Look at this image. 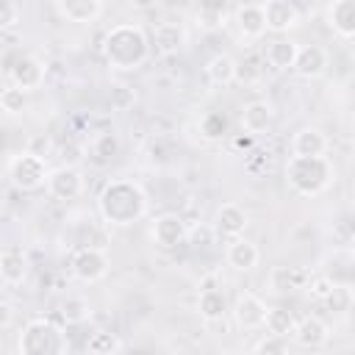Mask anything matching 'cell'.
<instances>
[{"label":"cell","mask_w":355,"mask_h":355,"mask_svg":"<svg viewBox=\"0 0 355 355\" xmlns=\"http://www.w3.org/2000/svg\"><path fill=\"white\" fill-rule=\"evenodd\" d=\"M103 55L111 69L133 72L150 58V36L144 33L141 25L119 22V25L108 28V33L103 39Z\"/></svg>","instance_id":"1"},{"label":"cell","mask_w":355,"mask_h":355,"mask_svg":"<svg viewBox=\"0 0 355 355\" xmlns=\"http://www.w3.org/2000/svg\"><path fill=\"white\" fill-rule=\"evenodd\" d=\"M97 211L108 225L128 227L147 214V194L133 180H111L97 197Z\"/></svg>","instance_id":"2"},{"label":"cell","mask_w":355,"mask_h":355,"mask_svg":"<svg viewBox=\"0 0 355 355\" xmlns=\"http://www.w3.org/2000/svg\"><path fill=\"white\" fill-rule=\"evenodd\" d=\"M336 178V166L330 164L327 155H313V158H297L291 155L286 164V180L300 197H316L322 194Z\"/></svg>","instance_id":"3"},{"label":"cell","mask_w":355,"mask_h":355,"mask_svg":"<svg viewBox=\"0 0 355 355\" xmlns=\"http://www.w3.org/2000/svg\"><path fill=\"white\" fill-rule=\"evenodd\" d=\"M19 355H67V333L47 316L31 319L17 341Z\"/></svg>","instance_id":"4"},{"label":"cell","mask_w":355,"mask_h":355,"mask_svg":"<svg viewBox=\"0 0 355 355\" xmlns=\"http://www.w3.org/2000/svg\"><path fill=\"white\" fill-rule=\"evenodd\" d=\"M47 164H44V158H39V155H33V153H28V150H22V153H17L11 161H8V178H11V183L17 186V189H22V191H36V189H42L44 186V180H47Z\"/></svg>","instance_id":"5"},{"label":"cell","mask_w":355,"mask_h":355,"mask_svg":"<svg viewBox=\"0 0 355 355\" xmlns=\"http://www.w3.org/2000/svg\"><path fill=\"white\" fill-rule=\"evenodd\" d=\"M111 269V261L103 250L97 247H80L75 255H72V275L83 283H97L108 275Z\"/></svg>","instance_id":"6"},{"label":"cell","mask_w":355,"mask_h":355,"mask_svg":"<svg viewBox=\"0 0 355 355\" xmlns=\"http://www.w3.org/2000/svg\"><path fill=\"white\" fill-rule=\"evenodd\" d=\"M8 80L14 89H22V92H36L42 83H44V64L36 58V55H17L8 67Z\"/></svg>","instance_id":"7"},{"label":"cell","mask_w":355,"mask_h":355,"mask_svg":"<svg viewBox=\"0 0 355 355\" xmlns=\"http://www.w3.org/2000/svg\"><path fill=\"white\" fill-rule=\"evenodd\" d=\"M261 6H263L266 31H272V33H288L302 22L300 8L294 3H288V0H266Z\"/></svg>","instance_id":"8"},{"label":"cell","mask_w":355,"mask_h":355,"mask_svg":"<svg viewBox=\"0 0 355 355\" xmlns=\"http://www.w3.org/2000/svg\"><path fill=\"white\" fill-rule=\"evenodd\" d=\"M47 191L55 197V200H75L83 194V175L75 169V166H55L47 172V180H44Z\"/></svg>","instance_id":"9"},{"label":"cell","mask_w":355,"mask_h":355,"mask_svg":"<svg viewBox=\"0 0 355 355\" xmlns=\"http://www.w3.org/2000/svg\"><path fill=\"white\" fill-rule=\"evenodd\" d=\"M233 319L241 330H258L266 319V302L252 291H241L233 302Z\"/></svg>","instance_id":"10"},{"label":"cell","mask_w":355,"mask_h":355,"mask_svg":"<svg viewBox=\"0 0 355 355\" xmlns=\"http://www.w3.org/2000/svg\"><path fill=\"white\" fill-rule=\"evenodd\" d=\"M186 233H189V227H186V219L180 214H161V216H155V222L150 227L153 241L164 250H172L180 241H186Z\"/></svg>","instance_id":"11"},{"label":"cell","mask_w":355,"mask_h":355,"mask_svg":"<svg viewBox=\"0 0 355 355\" xmlns=\"http://www.w3.org/2000/svg\"><path fill=\"white\" fill-rule=\"evenodd\" d=\"M247 225H250V216H247V211L239 202H225V205L216 208V216H214V233L216 236L241 239Z\"/></svg>","instance_id":"12"},{"label":"cell","mask_w":355,"mask_h":355,"mask_svg":"<svg viewBox=\"0 0 355 355\" xmlns=\"http://www.w3.org/2000/svg\"><path fill=\"white\" fill-rule=\"evenodd\" d=\"M294 341L305 349H322L327 341H330V324L319 316H302L297 324H294Z\"/></svg>","instance_id":"13"},{"label":"cell","mask_w":355,"mask_h":355,"mask_svg":"<svg viewBox=\"0 0 355 355\" xmlns=\"http://www.w3.org/2000/svg\"><path fill=\"white\" fill-rule=\"evenodd\" d=\"M272 119H275V105L269 100H252L241 108V128L250 136L266 133L272 128Z\"/></svg>","instance_id":"14"},{"label":"cell","mask_w":355,"mask_h":355,"mask_svg":"<svg viewBox=\"0 0 355 355\" xmlns=\"http://www.w3.org/2000/svg\"><path fill=\"white\" fill-rule=\"evenodd\" d=\"M55 11L61 19L83 25V22H94L105 11V3L103 0H55Z\"/></svg>","instance_id":"15"},{"label":"cell","mask_w":355,"mask_h":355,"mask_svg":"<svg viewBox=\"0 0 355 355\" xmlns=\"http://www.w3.org/2000/svg\"><path fill=\"white\" fill-rule=\"evenodd\" d=\"M233 22L239 28V33L244 39H258L266 33V22H263V6L261 3H244L233 8Z\"/></svg>","instance_id":"16"},{"label":"cell","mask_w":355,"mask_h":355,"mask_svg":"<svg viewBox=\"0 0 355 355\" xmlns=\"http://www.w3.org/2000/svg\"><path fill=\"white\" fill-rule=\"evenodd\" d=\"M327 61H330V55L322 44H305V47L297 50V58H294L291 69L300 78H319L327 69Z\"/></svg>","instance_id":"17"},{"label":"cell","mask_w":355,"mask_h":355,"mask_svg":"<svg viewBox=\"0 0 355 355\" xmlns=\"http://www.w3.org/2000/svg\"><path fill=\"white\" fill-rule=\"evenodd\" d=\"M327 25L333 28V33H338L341 39H352L355 36V0H333L324 8Z\"/></svg>","instance_id":"18"},{"label":"cell","mask_w":355,"mask_h":355,"mask_svg":"<svg viewBox=\"0 0 355 355\" xmlns=\"http://www.w3.org/2000/svg\"><path fill=\"white\" fill-rule=\"evenodd\" d=\"M330 147L327 136L319 130V128H302L294 133L291 139V153L297 158H313V155H324Z\"/></svg>","instance_id":"19"},{"label":"cell","mask_w":355,"mask_h":355,"mask_svg":"<svg viewBox=\"0 0 355 355\" xmlns=\"http://www.w3.org/2000/svg\"><path fill=\"white\" fill-rule=\"evenodd\" d=\"M153 42H155V50L161 55H172L186 44V31L180 22H161V25H155Z\"/></svg>","instance_id":"20"},{"label":"cell","mask_w":355,"mask_h":355,"mask_svg":"<svg viewBox=\"0 0 355 355\" xmlns=\"http://www.w3.org/2000/svg\"><path fill=\"white\" fill-rule=\"evenodd\" d=\"M258 261H261V252H258V247H255L250 239H233V241L227 244V263H230L233 269L250 272V269L258 266Z\"/></svg>","instance_id":"21"},{"label":"cell","mask_w":355,"mask_h":355,"mask_svg":"<svg viewBox=\"0 0 355 355\" xmlns=\"http://www.w3.org/2000/svg\"><path fill=\"white\" fill-rule=\"evenodd\" d=\"M28 277V258L19 250L0 252V280L6 286H22Z\"/></svg>","instance_id":"22"},{"label":"cell","mask_w":355,"mask_h":355,"mask_svg":"<svg viewBox=\"0 0 355 355\" xmlns=\"http://www.w3.org/2000/svg\"><path fill=\"white\" fill-rule=\"evenodd\" d=\"M236 72H239V61L227 53H216L205 64V75L214 86H230L236 80Z\"/></svg>","instance_id":"23"},{"label":"cell","mask_w":355,"mask_h":355,"mask_svg":"<svg viewBox=\"0 0 355 355\" xmlns=\"http://www.w3.org/2000/svg\"><path fill=\"white\" fill-rule=\"evenodd\" d=\"M308 280H311V275H308L305 269H291V266H275L272 275H269V286H272L277 294L302 288Z\"/></svg>","instance_id":"24"},{"label":"cell","mask_w":355,"mask_h":355,"mask_svg":"<svg viewBox=\"0 0 355 355\" xmlns=\"http://www.w3.org/2000/svg\"><path fill=\"white\" fill-rule=\"evenodd\" d=\"M194 19H197V25H200L202 31H219V28L227 25L230 8H227L225 3H205V6H200V8L194 11Z\"/></svg>","instance_id":"25"},{"label":"cell","mask_w":355,"mask_h":355,"mask_svg":"<svg viewBox=\"0 0 355 355\" xmlns=\"http://www.w3.org/2000/svg\"><path fill=\"white\" fill-rule=\"evenodd\" d=\"M297 50H300L297 42H291V39H275L266 47V61L275 69H291L294 67V58H297Z\"/></svg>","instance_id":"26"},{"label":"cell","mask_w":355,"mask_h":355,"mask_svg":"<svg viewBox=\"0 0 355 355\" xmlns=\"http://www.w3.org/2000/svg\"><path fill=\"white\" fill-rule=\"evenodd\" d=\"M197 311H200V316L205 322H216V319L225 316L227 300H225V294L219 288H202L200 291V300H197Z\"/></svg>","instance_id":"27"},{"label":"cell","mask_w":355,"mask_h":355,"mask_svg":"<svg viewBox=\"0 0 355 355\" xmlns=\"http://www.w3.org/2000/svg\"><path fill=\"white\" fill-rule=\"evenodd\" d=\"M263 324H266L269 336H280V338H286V336L294 333L297 319H294V313H291L288 308L275 305V308H266V319H263Z\"/></svg>","instance_id":"28"},{"label":"cell","mask_w":355,"mask_h":355,"mask_svg":"<svg viewBox=\"0 0 355 355\" xmlns=\"http://www.w3.org/2000/svg\"><path fill=\"white\" fill-rule=\"evenodd\" d=\"M58 313H61V319H64L67 324H80V322H86V319L92 316V305H89L86 297L72 294V297H67V300L58 305Z\"/></svg>","instance_id":"29"},{"label":"cell","mask_w":355,"mask_h":355,"mask_svg":"<svg viewBox=\"0 0 355 355\" xmlns=\"http://www.w3.org/2000/svg\"><path fill=\"white\" fill-rule=\"evenodd\" d=\"M86 347H89L92 355H116L119 338L114 333H108V330H97V333L89 336V344Z\"/></svg>","instance_id":"30"},{"label":"cell","mask_w":355,"mask_h":355,"mask_svg":"<svg viewBox=\"0 0 355 355\" xmlns=\"http://www.w3.org/2000/svg\"><path fill=\"white\" fill-rule=\"evenodd\" d=\"M92 153L97 155V161H114L119 155V136L116 133H100L92 141Z\"/></svg>","instance_id":"31"},{"label":"cell","mask_w":355,"mask_h":355,"mask_svg":"<svg viewBox=\"0 0 355 355\" xmlns=\"http://www.w3.org/2000/svg\"><path fill=\"white\" fill-rule=\"evenodd\" d=\"M25 105H28V92H22V89L8 86V89L3 92V97H0V108H3L6 114H22Z\"/></svg>","instance_id":"32"},{"label":"cell","mask_w":355,"mask_h":355,"mask_svg":"<svg viewBox=\"0 0 355 355\" xmlns=\"http://www.w3.org/2000/svg\"><path fill=\"white\" fill-rule=\"evenodd\" d=\"M336 313H347L349 308H352V291H349V286L347 283H336L333 286V291H330V297L324 300Z\"/></svg>","instance_id":"33"},{"label":"cell","mask_w":355,"mask_h":355,"mask_svg":"<svg viewBox=\"0 0 355 355\" xmlns=\"http://www.w3.org/2000/svg\"><path fill=\"white\" fill-rule=\"evenodd\" d=\"M252 355H288V344L280 336H263L252 347Z\"/></svg>","instance_id":"34"},{"label":"cell","mask_w":355,"mask_h":355,"mask_svg":"<svg viewBox=\"0 0 355 355\" xmlns=\"http://www.w3.org/2000/svg\"><path fill=\"white\" fill-rule=\"evenodd\" d=\"M333 286H336V280H333V277H327V275H316V277H311V280L305 283L308 294H311L313 300H319V302H324V300L330 297Z\"/></svg>","instance_id":"35"},{"label":"cell","mask_w":355,"mask_h":355,"mask_svg":"<svg viewBox=\"0 0 355 355\" xmlns=\"http://www.w3.org/2000/svg\"><path fill=\"white\" fill-rule=\"evenodd\" d=\"M19 22V6L11 0H0V31H8Z\"/></svg>","instance_id":"36"},{"label":"cell","mask_w":355,"mask_h":355,"mask_svg":"<svg viewBox=\"0 0 355 355\" xmlns=\"http://www.w3.org/2000/svg\"><path fill=\"white\" fill-rule=\"evenodd\" d=\"M61 158H64L61 166H75V164L83 158V147H80V144H64V147H61Z\"/></svg>","instance_id":"37"},{"label":"cell","mask_w":355,"mask_h":355,"mask_svg":"<svg viewBox=\"0 0 355 355\" xmlns=\"http://www.w3.org/2000/svg\"><path fill=\"white\" fill-rule=\"evenodd\" d=\"M214 236H216V233H214V227H194V230H189V233H186V239H191V244H194V247H205Z\"/></svg>","instance_id":"38"},{"label":"cell","mask_w":355,"mask_h":355,"mask_svg":"<svg viewBox=\"0 0 355 355\" xmlns=\"http://www.w3.org/2000/svg\"><path fill=\"white\" fill-rule=\"evenodd\" d=\"M11 322H14V308H11V302L0 300V330L11 327Z\"/></svg>","instance_id":"39"},{"label":"cell","mask_w":355,"mask_h":355,"mask_svg":"<svg viewBox=\"0 0 355 355\" xmlns=\"http://www.w3.org/2000/svg\"><path fill=\"white\" fill-rule=\"evenodd\" d=\"M6 89H8V86H6V75L0 72V97H3V92H6Z\"/></svg>","instance_id":"40"},{"label":"cell","mask_w":355,"mask_h":355,"mask_svg":"<svg viewBox=\"0 0 355 355\" xmlns=\"http://www.w3.org/2000/svg\"><path fill=\"white\" fill-rule=\"evenodd\" d=\"M0 214H3V197H0Z\"/></svg>","instance_id":"41"},{"label":"cell","mask_w":355,"mask_h":355,"mask_svg":"<svg viewBox=\"0 0 355 355\" xmlns=\"http://www.w3.org/2000/svg\"><path fill=\"white\" fill-rule=\"evenodd\" d=\"M0 355H3V344H0Z\"/></svg>","instance_id":"42"}]
</instances>
